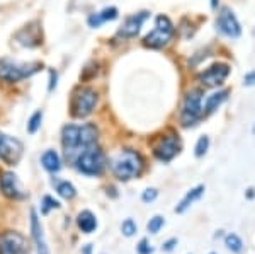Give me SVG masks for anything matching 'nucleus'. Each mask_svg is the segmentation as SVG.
I'll return each mask as SVG.
<instances>
[{"mask_svg":"<svg viewBox=\"0 0 255 254\" xmlns=\"http://www.w3.org/2000/svg\"><path fill=\"white\" fill-rule=\"evenodd\" d=\"M109 167L113 174L119 181H129L133 178H138L143 171V159L134 150L125 149L119 150L109 159Z\"/></svg>","mask_w":255,"mask_h":254,"instance_id":"nucleus-1","label":"nucleus"},{"mask_svg":"<svg viewBox=\"0 0 255 254\" xmlns=\"http://www.w3.org/2000/svg\"><path fill=\"white\" fill-rule=\"evenodd\" d=\"M43 65L39 61L32 63H20V61L10 60V58H0V80L7 84H15L27 77L34 75L36 72L41 70Z\"/></svg>","mask_w":255,"mask_h":254,"instance_id":"nucleus-2","label":"nucleus"},{"mask_svg":"<svg viewBox=\"0 0 255 254\" xmlns=\"http://www.w3.org/2000/svg\"><path fill=\"white\" fill-rule=\"evenodd\" d=\"M77 171L85 176H101L106 166V155L97 145H90L75 159Z\"/></svg>","mask_w":255,"mask_h":254,"instance_id":"nucleus-3","label":"nucleus"},{"mask_svg":"<svg viewBox=\"0 0 255 254\" xmlns=\"http://www.w3.org/2000/svg\"><path fill=\"white\" fill-rule=\"evenodd\" d=\"M97 92L92 87H77L70 101V113L73 118H87L96 109Z\"/></svg>","mask_w":255,"mask_h":254,"instance_id":"nucleus-4","label":"nucleus"},{"mask_svg":"<svg viewBox=\"0 0 255 254\" xmlns=\"http://www.w3.org/2000/svg\"><path fill=\"white\" fill-rule=\"evenodd\" d=\"M174 24L170 22V19L167 15H157L155 19V27L153 31H150L143 39V44L148 48H163L165 44L174 38Z\"/></svg>","mask_w":255,"mask_h":254,"instance_id":"nucleus-5","label":"nucleus"},{"mask_svg":"<svg viewBox=\"0 0 255 254\" xmlns=\"http://www.w3.org/2000/svg\"><path fill=\"white\" fill-rule=\"evenodd\" d=\"M203 113V92L199 89H192L191 92H187L186 99H184L180 121H182L184 126H192L201 120Z\"/></svg>","mask_w":255,"mask_h":254,"instance_id":"nucleus-6","label":"nucleus"},{"mask_svg":"<svg viewBox=\"0 0 255 254\" xmlns=\"http://www.w3.org/2000/svg\"><path fill=\"white\" fill-rule=\"evenodd\" d=\"M61 145L68 162H75V159L84 152L85 147L80 140V126L79 125H67L61 132Z\"/></svg>","mask_w":255,"mask_h":254,"instance_id":"nucleus-7","label":"nucleus"},{"mask_svg":"<svg viewBox=\"0 0 255 254\" xmlns=\"http://www.w3.org/2000/svg\"><path fill=\"white\" fill-rule=\"evenodd\" d=\"M24 152V145L17 138L0 132V159L7 166H17Z\"/></svg>","mask_w":255,"mask_h":254,"instance_id":"nucleus-8","label":"nucleus"},{"mask_svg":"<svg viewBox=\"0 0 255 254\" xmlns=\"http://www.w3.org/2000/svg\"><path fill=\"white\" fill-rule=\"evenodd\" d=\"M0 254H29V244L22 234L7 231L0 234Z\"/></svg>","mask_w":255,"mask_h":254,"instance_id":"nucleus-9","label":"nucleus"},{"mask_svg":"<svg viewBox=\"0 0 255 254\" xmlns=\"http://www.w3.org/2000/svg\"><path fill=\"white\" fill-rule=\"evenodd\" d=\"M180 149V140L177 135H167V137L160 138V140L153 145V154L158 161L168 162L179 154Z\"/></svg>","mask_w":255,"mask_h":254,"instance_id":"nucleus-10","label":"nucleus"},{"mask_svg":"<svg viewBox=\"0 0 255 254\" xmlns=\"http://www.w3.org/2000/svg\"><path fill=\"white\" fill-rule=\"evenodd\" d=\"M230 75V67L225 63H216L213 67L206 68L204 72H201L197 75V80H199L201 85L204 87H218L225 82L226 77Z\"/></svg>","mask_w":255,"mask_h":254,"instance_id":"nucleus-11","label":"nucleus"},{"mask_svg":"<svg viewBox=\"0 0 255 254\" xmlns=\"http://www.w3.org/2000/svg\"><path fill=\"white\" fill-rule=\"evenodd\" d=\"M0 191L3 196L10 200H22L26 198V191H24L22 184L17 179L14 173H2L0 174Z\"/></svg>","mask_w":255,"mask_h":254,"instance_id":"nucleus-12","label":"nucleus"},{"mask_svg":"<svg viewBox=\"0 0 255 254\" xmlns=\"http://www.w3.org/2000/svg\"><path fill=\"white\" fill-rule=\"evenodd\" d=\"M216 27L220 32H223L225 36L228 38H238L242 32V27H240V22L237 20L235 14H233L230 9H221L220 15L216 19Z\"/></svg>","mask_w":255,"mask_h":254,"instance_id":"nucleus-13","label":"nucleus"},{"mask_svg":"<svg viewBox=\"0 0 255 254\" xmlns=\"http://www.w3.org/2000/svg\"><path fill=\"white\" fill-rule=\"evenodd\" d=\"M146 17H148V12H139V14H133L129 17H126L125 24L119 29V36H123V38H134L139 32V29H141Z\"/></svg>","mask_w":255,"mask_h":254,"instance_id":"nucleus-14","label":"nucleus"},{"mask_svg":"<svg viewBox=\"0 0 255 254\" xmlns=\"http://www.w3.org/2000/svg\"><path fill=\"white\" fill-rule=\"evenodd\" d=\"M31 236L36 244V249H38V254H49L48 244H46V241H44L43 225L39 222L36 210H31Z\"/></svg>","mask_w":255,"mask_h":254,"instance_id":"nucleus-15","label":"nucleus"},{"mask_svg":"<svg viewBox=\"0 0 255 254\" xmlns=\"http://www.w3.org/2000/svg\"><path fill=\"white\" fill-rule=\"evenodd\" d=\"M15 39H17V43H20L22 46L34 48V46H38V44H41L43 36H41L39 27H36L34 24H29V26L22 27V29L15 34Z\"/></svg>","mask_w":255,"mask_h":254,"instance_id":"nucleus-16","label":"nucleus"},{"mask_svg":"<svg viewBox=\"0 0 255 254\" xmlns=\"http://www.w3.org/2000/svg\"><path fill=\"white\" fill-rule=\"evenodd\" d=\"M77 225L84 234H92L94 231L97 229V219L92 212L89 210H84L80 212L79 217H77Z\"/></svg>","mask_w":255,"mask_h":254,"instance_id":"nucleus-17","label":"nucleus"},{"mask_svg":"<svg viewBox=\"0 0 255 254\" xmlns=\"http://www.w3.org/2000/svg\"><path fill=\"white\" fill-rule=\"evenodd\" d=\"M203 193H204V186H203V184L196 186L194 190H191L182 200H180V203L175 207V212H177V214H184V212H186L187 208L196 202V200H199L201 196H203Z\"/></svg>","mask_w":255,"mask_h":254,"instance_id":"nucleus-18","label":"nucleus"},{"mask_svg":"<svg viewBox=\"0 0 255 254\" xmlns=\"http://www.w3.org/2000/svg\"><path fill=\"white\" fill-rule=\"evenodd\" d=\"M41 164L43 167L48 171V173H58L61 169V161H60V155L55 152V150H46L43 155H41Z\"/></svg>","mask_w":255,"mask_h":254,"instance_id":"nucleus-19","label":"nucleus"},{"mask_svg":"<svg viewBox=\"0 0 255 254\" xmlns=\"http://www.w3.org/2000/svg\"><path fill=\"white\" fill-rule=\"evenodd\" d=\"M226 96H228V91H220V92H215V94H211V96H208L206 102H204V111H206L208 114L216 111V109L223 104Z\"/></svg>","mask_w":255,"mask_h":254,"instance_id":"nucleus-20","label":"nucleus"},{"mask_svg":"<svg viewBox=\"0 0 255 254\" xmlns=\"http://www.w3.org/2000/svg\"><path fill=\"white\" fill-rule=\"evenodd\" d=\"M56 191H58V195L61 196V198H65V200H73V198H75V195H77L75 186H73L72 183H68V181L56 183Z\"/></svg>","mask_w":255,"mask_h":254,"instance_id":"nucleus-21","label":"nucleus"},{"mask_svg":"<svg viewBox=\"0 0 255 254\" xmlns=\"http://www.w3.org/2000/svg\"><path fill=\"white\" fill-rule=\"evenodd\" d=\"M225 246L233 253H240L242 249H244V243H242V239L237 234H228V236H226L225 237Z\"/></svg>","mask_w":255,"mask_h":254,"instance_id":"nucleus-22","label":"nucleus"},{"mask_svg":"<svg viewBox=\"0 0 255 254\" xmlns=\"http://www.w3.org/2000/svg\"><path fill=\"white\" fill-rule=\"evenodd\" d=\"M41 121H43V113H41V111H36V113L29 118V121H27V132H29L31 135H34V133L41 128Z\"/></svg>","mask_w":255,"mask_h":254,"instance_id":"nucleus-23","label":"nucleus"},{"mask_svg":"<svg viewBox=\"0 0 255 254\" xmlns=\"http://www.w3.org/2000/svg\"><path fill=\"white\" fill-rule=\"evenodd\" d=\"M163 224H165V220H163V217L160 215H155L153 219H150V222L146 224V229L150 234H158L160 229L163 227Z\"/></svg>","mask_w":255,"mask_h":254,"instance_id":"nucleus-24","label":"nucleus"},{"mask_svg":"<svg viewBox=\"0 0 255 254\" xmlns=\"http://www.w3.org/2000/svg\"><path fill=\"white\" fill-rule=\"evenodd\" d=\"M136 231H138V227H136V224H134V220H133V219H126L125 222L121 224V232H123V234H125L126 237L134 236V234H136Z\"/></svg>","mask_w":255,"mask_h":254,"instance_id":"nucleus-25","label":"nucleus"},{"mask_svg":"<svg viewBox=\"0 0 255 254\" xmlns=\"http://www.w3.org/2000/svg\"><path fill=\"white\" fill-rule=\"evenodd\" d=\"M208 147H209V138L206 135H203L196 143V157H203L208 152Z\"/></svg>","mask_w":255,"mask_h":254,"instance_id":"nucleus-26","label":"nucleus"},{"mask_svg":"<svg viewBox=\"0 0 255 254\" xmlns=\"http://www.w3.org/2000/svg\"><path fill=\"white\" fill-rule=\"evenodd\" d=\"M58 208H60V202H56L49 195L43 196V214H48L49 210H58Z\"/></svg>","mask_w":255,"mask_h":254,"instance_id":"nucleus-27","label":"nucleus"},{"mask_svg":"<svg viewBox=\"0 0 255 254\" xmlns=\"http://www.w3.org/2000/svg\"><path fill=\"white\" fill-rule=\"evenodd\" d=\"M99 15L102 17V20L104 22H108V20H114L118 19V9L116 7H106V9H102L101 12H99Z\"/></svg>","mask_w":255,"mask_h":254,"instance_id":"nucleus-28","label":"nucleus"},{"mask_svg":"<svg viewBox=\"0 0 255 254\" xmlns=\"http://www.w3.org/2000/svg\"><path fill=\"white\" fill-rule=\"evenodd\" d=\"M157 196H158V191L155 190V188H148V190L143 191L141 200L145 203H151V202H155V200H157Z\"/></svg>","mask_w":255,"mask_h":254,"instance_id":"nucleus-29","label":"nucleus"},{"mask_svg":"<svg viewBox=\"0 0 255 254\" xmlns=\"http://www.w3.org/2000/svg\"><path fill=\"white\" fill-rule=\"evenodd\" d=\"M87 22H89V26H90V27H101L102 24H104V20H102V17H101L99 14H92V15L89 17Z\"/></svg>","mask_w":255,"mask_h":254,"instance_id":"nucleus-30","label":"nucleus"},{"mask_svg":"<svg viewBox=\"0 0 255 254\" xmlns=\"http://www.w3.org/2000/svg\"><path fill=\"white\" fill-rule=\"evenodd\" d=\"M138 253L139 254H151L153 253V249L148 246V241L146 239H141L139 241V244H138Z\"/></svg>","mask_w":255,"mask_h":254,"instance_id":"nucleus-31","label":"nucleus"},{"mask_svg":"<svg viewBox=\"0 0 255 254\" xmlns=\"http://www.w3.org/2000/svg\"><path fill=\"white\" fill-rule=\"evenodd\" d=\"M56 79H58V75H56V72H49V91H53V89L56 87Z\"/></svg>","mask_w":255,"mask_h":254,"instance_id":"nucleus-32","label":"nucleus"},{"mask_svg":"<svg viewBox=\"0 0 255 254\" xmlns=\"http://www.w3.org/2000/svg\"><path fill=\"white\" fill-rule=\"evenodd\" d=\"M175 244H177V239H168L167 243L162 246V249H163V251H167V253H168V251H172V249H174V246H175Z\"/></svg>","mask_w":255,"mask_h":254,"instance_id":"nucleus-33","label":"nucleus"},{"mask_svg":"<svg viewBox=\"0 0 255 254\" xmlns=\"http://www.w3.org/2000/svg\"><path fill=\"white\" fill-rule=\"evenodd\" d=\"M244 80H245V84H247V85H254V84H255V72L247 73Z\"/></svg>","mask_w":255,"mask_h":254,"instance_id":"nucleus-34","label":"nucleus"},{"mask_svg":"<svg viewBox=\"0 0 255 254\" xmlns=\"http://www.w3.org/2000/svg\"><path fill=\"white\" fill-rule=\"evenodd\" d=\"M90 251H92V244H87L84 249V254H90Z\"/></svg>","mask_w":255,"mask_h":254,"instance_id":"nucleus-35","label":"nucleus"},{"mask_svg":"<svg viewBox=\"0 0 255 254\" xmlns=\"http://www.w3.org/2000/svg\"><path fill=\"white\" fill-rule=\"evenodd\" d=\"M211 7H213V9H216V7H218V0H211Z\"/></svg>","mask_w":255,"mask_h":254,"instance_id":"nucleus-36","label":"nucleus"},{"mask_svg":"<svg viewBox=\"0 0 255 254\" xmlns=\"http://www.w3.org/2000/svg\"><path fill=\"white\" fill-rule=\"evenodd\" d=\"M211 254H215V253H211Z\"/></svg>","mask_w":255,"mask_h":254,"instance_id":"nucleus-37","label":"nucleus"}]
</instances>
